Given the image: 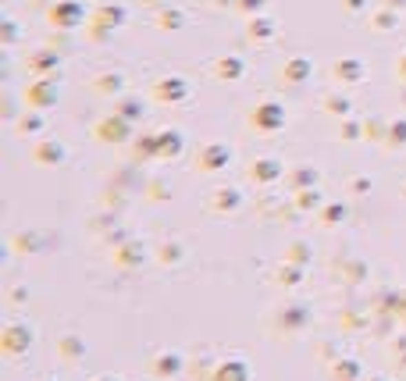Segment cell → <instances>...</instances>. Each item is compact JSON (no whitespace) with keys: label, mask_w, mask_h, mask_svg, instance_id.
Listing matches in <instances>:
<instances>
[{"label":"cell","mask_w":406,"mask_h":381,"mask_svg":"<svg viewBox=\"0 0 406 381\" xmlns=\"http://www.w3.org/2000/svg\"><path fill=\"white\" fill-rule=\"evenodd\" d=\"M246 378H250V371H246V364H239V360H232V364H225L218 371V381H246Z\"/></svg>","instance_id":"6da1fadb"},{"label":"cell","mask_w":406,"mask_h":381,"mask_svg":"<svg viewBox=\"0 0 406 381\" xmlns=\"http://www.w3.org/2000/svg\"><path fill=\"white\" fill-rule=\"evenodd\" d=\"M21 342H32V331H14V328H11V331L4 335V346H8V353H11V356L18 353V346H21Z\"/></svg>","instance_id":"7a4b0ae2"},{"label":"cell","mask_w":406,"mask_h":381,"mask_svg":"<svg viewBox=\"0 0 406 381\" xmlns=\"http://www.w3.org/2000/svg\"><path fill=\"white\" fill-rule=\"evenodd\" d=\"M97 381H118V378H97Z\"/></svg>","instance_id":"3957f363"}]
</instances>
